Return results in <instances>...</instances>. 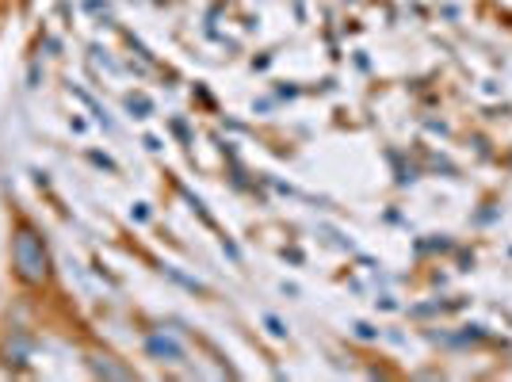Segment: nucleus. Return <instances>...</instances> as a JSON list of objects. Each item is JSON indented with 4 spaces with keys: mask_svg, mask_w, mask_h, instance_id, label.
<instances>
[{
    "mask_svg": "<svg viewBox=\"0 0 512 382\" xmlns=\"http://www.w3.org/2000/svg\"><path fill=\"white\" fill-rule=\"evenodd\" d=\"M12 260H16V276L27 287H38V283L50 279V249L38 237L35 225L20 222L16 237H12Z\"/></svg>",
    "mask_w": 512,
    "mask_h": 382,
    "instance_id": "1",
    "label": "nucleus"
},
{
    "mask_svg": "<svg viewBox=\"0 0 512 382\" xmlns=\"http://www.w3.org/2000/svg\"><path fill=\"white\" fill-rule=\"evenodd\" d=\"M146 352H149L153 360H161V363H183V360H188L183 344L173 341V336H165V333H149L146 336Z\"/></svg>",
    "mask_w": 512,
    "mask_h": 382,
    "instance_id": "2",
    "label": "nucleus"
},
{
    "mask_svg": "<svg viewBox=\"0 0 512 382\" xmlns=\"http://www.w3.org/2000/svg\"><path fill=\"white\" fill-rule=\"evenodd\" d=\"M111 356H89V367L96 375H104V378H134L131 367H115V363H107Z\"/></svg>",
    "mask_w": 512,
    "mask_h": 382,
    "instance_id": "3",
    "label": "nucleus"
},
{
    "mask_svg": "<svg viewBox=\"0 0 512 382\" xmlns=\"http://www.w3.org/2000/svg\"><path fill=\"white\" fill-rule=\"evenodd\" d=\"M126 107L134 111L138 119H146V115H153V104L146 100V96H126Z\"/></svg>",
    "mask_w": 512,
    "mask_h": 382,
    "instance_id": "4",
    "label": "nucleus"
},
{
    "mask_svg": "<svg viewBox=\"0 0 512 382\" xmlns=\"http://www.w3.org/2000/svg\"><path fill=\"white\" fill-rule=\"evenodd\" d=\"M352 329H355V336H360V341H375V336H379V333H375V329H371V325H367V321H355Z\"/></svg>",
    "mask_w": 512,
    "mask_h": 382,
    "instance_id": "5",
    "label": "nucleus"
},
{
    "mask_svg": "<svg viewBox=\"0 0 512 382\" xmlns=\"http://www.w3.org/2000/svg\"><path fill=\"white\" fill-rule=\"evenodd\" d=\"M264 321H268V329H272V336H287V329H283V321H279V318H272V314H268Z\"/></svg>",
    "mask_w": 512,
    "mask_h": 382,
    "instance_id": "6",
    "label": "nucleus"
}]
</instances>
